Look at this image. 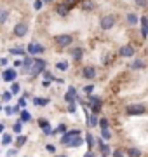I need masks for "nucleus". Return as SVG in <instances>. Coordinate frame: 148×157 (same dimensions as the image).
Returning a JSON list of instances; mask_svg holds the SVG:
<instances>
[{"label": "nucleus", "instance_id": "nucleus-1", "mask_svg": "<svg viewBox=\"0 0 148 157\" xmlns=\"http://www.w3.org/2000/svg\"><path fill=\"white\" fill-rule=\"evenodd\" d=\"M115 16H112V14H106V16L101 17V21H99V26H101V30H105V32H108V30H112L115 26Z\"/></svg>", "mask_w": 148, "mask_h": 157}, {"label": "nucleus", "instance_id": "nucleus-2", "mask_svg": "<svg viewBox=\"0 0 148 157\" xmlns=\"http://www.w3.org/2000/svg\"><path fill=\"white\" fill-rule=\"evenodd\" d=\"M125 112L129 113V115H141V113L146 112V107L141 105V103H134V105H129V107L125 108Z\"/></svg>", "mask_w": 148, "mask_h": 157}, {"label": "nucleus", "instance_id": "nucleus-3", "mask_svg": "<svg viewBox=\"0 0 148 157\" xmlns=\"http://www.w3.org/2000/svg\"><path fill=\"white\" fill-rule=\"evenodd\" d=\"M54 40H56V44L59 45V47H68V45L73 42V37L68 35V33H61V35H57Z\"/></svg>", "mask_w": 148, "mask_h": 157}, {"label": "nucleus", "instance_id": "nucleus-4", "mask_svg": "<svg viewBox=\"0 0 148 157\" xmlns=\"http://www.w3.org/2000/svg\"><path fill=\"white\" fill-rule=\"evenodd\" d=\"M12 33L16 35V37H24V35L28 33V23H17L14 25V30H12Z\"/></svg>", "mask_w": 148, "mask_h": 157}, {"label": "nucleus", "instance_id": "nucleus-5", "mask_svg": "<svg viewBox=\"0 0 148 157\" xmlns=\"http://www.w3.org/2000/svg\"><path fill=\"white\" fill-rule=\"evenodd\" d=\"M119 52H120V56H124V58H131V56H134V47H132L131 44L122 45Z\"/></svg>", "mask_w": 148, "mask_h": 157}, {"label": "nucleus", "instance_id": "nucleus-6", "mask_svg": "<svg viewBox=\"0 0 148 157\" xmlns=\"http://www.w3.org/2000/svg\"><path fill=\"white\" fill-rule=\"evenodd\" d=\"M28 52L30 54H42L44 52V45L37 44V42H31V44H28Z\"/></svg>", "mask_w": 148, "mask_h": 157}, {"label": "nucleus", "instance_id": "nucleus-7", "mask_svg": "<svg viewBox=\"0 0 148 157\" xmlns=\"http://www.w3.org/2000/svg\"><path fill=\"white\" fill-rule=\"evenodd\" d=\"M44 67H46V61H42V59H35L33 67H31V70H30V73H31V75H37L40 70H44Z\"/></svg>", "mask_w": 148, "mask_h": 157}, {"label": "nucleus", "instance_id": "nucleus-8", "mask_svg": "<svg viewBox=\"0 0 148 157\" xmlns=\"http://www.w3.org/2000/svg\"><path fill=\"white\" fill-rule=\"evenodd\" d=\"M79 135H80L79 129H72V131H68V133H65V135H63L61 143H63V145H66V143H68V141L72 140V138H73V136H79Z\"/></svg>", "mask_w": 148, "mask_h": 157}, {"label": "nucleus", "instance_id": "nucleus-9", "mask_svg": "<svg viewBox=\"0 0 148 157\" xmlns=\"http://www.w3.org/2000/svg\"><path fill=\"white\" fill-rule=\"evenodd\" d=\"M91 103H92L91 108H92V112H94V113H98L99 110H101V101L98 100L96 96H91Z\"/></svg>", "mask_w": 148, "mask_h": 157}, {"label": "nucleus", "instance_id": "nucleus-10", "mask_svg": "<svg viewBox=\"0 0 148 157\" xmlns=\"http://www.w3.org/2000/svg\"><path fill=\"white\" fill-rule=\"evenodd\" d=\"M56 11H57L59 16H66L68 11H70V6H68V4H59V6L56 7Z\"/></svg>", "mask_w": 148, "mask_h": 157}, {"label": "nucleus", "instance_id": "nucleus-11", "mask_svg": "<svg viewBox=\"0 0 148 157\" xmlns=\"http://www.w3.org/2000/svg\"><path fill=\"white\" fill-rule=\"evenodd\" d=\"M82 75H84L86 78H94L96 70H94V67H86V68H84V72H82Z\"/></svg>", "mask_w": 148, "mask_h": 157}, {"label": "nucleus", "instance_id": "nucleus-12", "mask_svg": "<svg viewBox=\"0 0 148 157\" xmlns=\"http://www.w3.org/2000/svg\"><path fill=\"white\" fill-rule=\"evenodd\" d=\"M14 78H16V70H6V72H4V80H7V82H12V80H14Z\"/></svg>", "mask_w": 148, "mask_h": 157}, {"label": "nucleus", "instance_id": "nucleus-13", "mask_svg": "<svg viewBox=\"0 0 148 157\" xmlns=\"http://www.w3.org/2000/svg\"><path fill=\"white\" fill-rule=\"evenodd\" d=\"M141 35H143V39H146V35H148V17H141Z\"/></svg>", "mask_w": 148, "mask_h": 157}, {"label": "nucleus", "instance_id": "nucleus-14", "mask_svg": "<svg viewBox=\"0 0 148 157\" xmlns=\"http://www.w3.org/2000/svg\"><path fill=\"white\" fill-rule=\"evenodd\" d=\"M125 21H127V25H138V16L132 14V12H129V14L125 16Z\"/></svg>", "mask_w": 148, "mask_h": 157}, {"label": "nucleus", "instance_id": "nucleus-15", "mask_svg": "<svg viewBox=\"0 0 148 157\" xmlns=\"http://www.w3.org/2000/svg\"><path fill=\"white\" fill-rule=\"evenodd\" d=\"M82 54H84V51L80 49V47H75V49L72 51V56H73V59H77V61L82 58Z\"/></svg>", "mask_w": 148, "mask_h": 157}, {"label": "nucleus", "instance_id": "nucleus-16", "mask_svg": "<svg viewBox=\"0 0 148 157\" xmlns=\"http://www.w3.org/2000/svg\"><path fill=\"white\" fill-rule=\"evenodd\" d=\"M131 67L134 68V70H141V68H145V61H143V59H134Z\"/></svg>", "mask_w": 148, "mask_h": 157}, {"label": "nucleus", "instance_id": "nucleus-17", "mask_svg": "<svg viewBox=\"0 0 148 157\" xmlns=\"http://www.w3.org/2000/svg\"><path fill=\"white\" fill-rule=\"evenodd\" d=\"M9 17V11L7 9H0V25H4Z\"/></svg>", "mask_w": 148, "mask_h": 157}, {"label": "nucleus", "instance_id": "nucleus-18", "mask_svg": "<svg viewBox=\"0 0 148 157\" xmlns=\"http://www.w3.org/2000/svg\"><path fill=\"white\" fill-rule=\"evenodd\" d=\"M75 98H77V94H75V89H73V87H70L68 93H66V96H65V100H66V101H73Z\"/></svg>", "mask_w": 148, "mask_h": 157}, {"label": "nucleus", "instance_id": "nucleus-19", "mask_svg": "<svg viewBox=\"0 0 148 157\" xmlns=\"http://www.w3.org/2000/svg\"><path fill=\"white\" fill-rule=\"evenodd\" d=\"M33 61L35 59H31V58H26L23 61V65H24V72H30L31 70V67H33Z\"/></svg>", "mask_w": 148, "mask_h": 157}, {"label": "nucleus", "instance_id": "nucleus-20", "mask_svg": "<svg viewBox=\"0 0 148 157\" xmlns=\"http://www.w3.org/2000/svg\"><path fill=\"white\" fill-rule=\"evenodd\" d=\"M127 155L129 157H141V150L139 148H129L127 150Z\"/></svg>", "mask_w": 148, "mask_h": 157}, {"label": "nucleus", "instance_id": "nucleus-21", "mask_svg": "<svg viewBox=\"0 0 148 157\" xmlns=\"http://www.w3.org/2000/svg\"><path fill=\"white\" fill-rule=\"evenodd\" d=\"M82 9H84V11H92V9H94V2H92V0H86V2L82 4Z\"/></svg>", "mask_w": 148, "mask_h": 157}, {"label": "nucleus", "instance_id": "nucleus-22", "mask_svg": "<svg viewBox=\"0 0 148 157\" xmlns=\"http://www.w3.org/2000/svg\"><path fill=\"white\" fill-rule=\"evenodd\" d=\"M80 143H82V138H80V136H77V138H73V140H70L66 145H70V147H79Z\"/></svg>", "mask_w": 148, "mask_h": 157}, {"label": "nucleus", "instance_id": "nucleus-23", "mask_svg": "<svg viewBox=\"0 0 148 157\" xmlns=\"http://www.w3.org/2000/svg\"><path fill=\"white\" fill-rule=\"evenodd\" d=\"M56 68L57 70H61V72H66V70H68V63L66 61H59V63H56Z\"/></svg>", "mask_w": 148, "mask_h": 157}, {"label": "nucleus", "instance_id": "nucleus-24", "mask_svg": "<svg viewBox=\"0 0 148 157\" xmlns=\"http://www.w3.org/2000/svg\"><path fill=\"white\" fill-rule=\"evenodd\" d=\"M39 126L44 129V131H46V129H51L49 128V121H47V119H39Z\"/></svg>", "mask_w": 148, "mask_h": 157}, {"label": "nucleus", "instance_id": "nucleus-25", "mask_svg": "<svg viewBox=\"0 0 148 157\" xmlns=\"http://www.w3.org/2000/svg\"><path fill=\"white\" fill-rule=\"evenodd\" d=\"M87 121H89V126H91V128H96V126H98V117H96V115H89Z\"/></svg>", "mask_w": 148, "mask_h": 157}, {"label": "nucleus", "instance_id": "nucleus-26", "mask_svg": "<svg viewBox=\"0 0 148 157\" xmlns=\"http://www.w3.org/2000/svg\"><path fill=\"white\" fill-rule=\"evenodd\" d=\"M30 121H31V115H30L26 110H24V112H21V122H30Z\"/></svg>", "mask_w": 148, "mask_h": 157}, {"label": "nucleus", "instance_id": "nucleus-27", "mask_svg": "<svg viewBox=\"0 0 148 157\" xmlns=\"http://www.w3.org/2000/svg\"><path fill=\"white\" fill-rule=\"evenodd\" d=\"M9 52L11 54H24V49H21V47H12Z\"/></svg>", "mask_w": 148, "mask_h": 157}, {"label": "nucleus", "instance_id": "nucleus-28", "mask_svg": "<svg viewBox=\"0 0 148 157\" xmlns=\"http://www.w3.org/2000/svg\"><path fill=\"white\" fill-rule=\"evenodd\" d=\"M11 93H12V94H17V93H19V84L12 82V86H11Z\"/></svg>", "mask_w": 148, "mask_h": 157}, {"label": "nucleus", "instance_id": "nucleus-29", "mask_svg": "<svg viewBox=\"0 0 148 157\" xmlns=\"http://www.w3.org/2000/svg\"><path fill=\"white\" fill-rule=\"evenodd\" d=\"M101 133H103V138H105V140H110V138H112V135H110V131H108V128H105V129H101Z\"/></svg>", "mask_w": 148, "mask_h": 157}, {"label": "nucleus", "instance_id": "nucleus-30", "mask_svg": "<svg viewBox=\"0 0 148 157\" xmlns=\"http://www.w3.org/2000/svg\"><path fill=\"white\" fill-rule=\"evenodd\" d=\"M99 147H101V150H103V154H105V155H108V154H110V148L105 145L103 141H99Z\"/></svg>", "mask_w": 148, "mask_h": 157}, {"label": "nucleus", "instance_id": "nucleus-31", "mask_svg": "<svg viewBox=\"0 0 148 157\" xmlns=\"http://www.w3.org/2000/svg\"><path fill=\"white\" fill-rule=\"evenodd\" d=\"M16 112H17L16 107H14V108H12V107H6V113H7V115H12V113H16Z\"/></svg>", "mask_w": 148, "mask_h": 157}, {"label": "nucleus", "instance_id": "nucleus-32", "mask_svg": "<svg viewBox=\"0 0 148 157\" xmlns=\"http://www.w3.org/2000/svg\"><path fill=\"white\" fill-rule=\"evenodd\" d=\"M134 4H136V6H139V7H146L148 0H134Z\"/></svg>", "mask_w": 148, "mask_h": 157}, {"label": "nucleus", "instance_id": "nucleus-33", "mask_svg": "<svg viewBox=\"0 0 148 157\" xmlns=\"http://www.w3.org/2000/svg\"><path fill=\"white\" fill-rule=\"evenodd\" d=\"M33 103H35V105H47L49 100H39V98H37V100H33Z\"/></svg>", "mask_w": 148, "mask_h": 157}, {"label": "nucleus", "instance_id": "nucleus-34", "mask_svg": "<svg viewBox=\"0 0 148 157\" xmlns=\"http://www.w3.org/2000/svg\"><path fill=\"white\" fill-rule=\"evenodd\" d=\"M2 141H4L6 145H9V143L12 141V136H11V135H4V140H2Z\"/></svg>", "mask_w": 148, "mask_h": 157}, {"label": "nucleus", "instance_id": "nucleus-35", "mask_svg": "<svg viewBox=\"0 0 148 157\" xmlns=\"http://www.w3.org/2000/svg\"><path fill=\"white\" fill-rule=\"evenodd\" d=\"M99 126H101V129L108 128V121H106V119H101V121H99Z\"/></svg>", "mask_w": 148, "mask_h": 157}, {"label": "nucleus", "instance_id": "nucleus-36", "mask_svg": "<svg viewBox=\"0 0 148 157\" xmlns=\"http://www.w3.org/2000/svg\"><path fill=\"white\" fill-rule=\"evenodd\" d=\"M24 141H26V136H19V138H17V147H21Z\"/></svg>", "mask_w": 148, "mask_h": 157}, {"label": "nucleus", "instance_id": "nucleus-37", "mask_svg": "<svg viewBox=\"0 0 148 157\" xmlns=\"http://www.w3.org/2000/svg\"><path fill=\"white\" fill-rule=\"evenodd\" d=\"M21 126H23V122H21V121H19L17 124H14V131H16V133H19V131H21Z\"/></svg>", "mask_w": 148, "mask_h": 157}, {"label": "nucleus", "instance_id": "nucleus-38", "mask_svg": "<svg viewBox=\"0 0 148 157\" xmlns=\"http://www.w3.org/2000/svg\"><path fill=\"white\" fill-rule=\"evenodd\" d=\"M68 103H70L68 110H70V112H72V113H73V112H75V100H73V101H68Z\"/></svg>", "mask_w": 148, "mask_h": 157}, {"label": "nucleus", "instance_id": "nucleus-39", "mask_svg": "<svg viewBox=\"0 0 148 157\" xmlns=\"http://www.w3.org/2000/svg\"><path fill=\"white\" fill-rule=\"evenodd\" d=\"M87 143H89V147H92V143H94V138H92V135H87Z\"/></svg>", "mask_w": 148, "mask_h": 157}, {"label": "nucleus", "instance_id": "nucleus-40", "mask_svg": "<svg viewBox=\"0 0 148 157\" xmlns=\"http://www.w3.org/2000/svg\"><path fill=\"white\" fill-rule=\"evenodd\" d=\"M33 7H35V9H37V11H39L40 7H42V0H35V4H33Z\"/></svg>", "mask_w": 148, "mask_h": 157}, {"label": "nucleus", "instance_id": "nucleus-41", "mask_svg": "<svg viewBox=\"0 0 148 157\" xmlns=\"http://www.w3.org/2000/svg\"><path fill=\"white\" fill-rule=\"evenodd\" d=\"M46 148H47V152H51V154H54V152H56V147H54V145H47Z\"/></svg>", "mask_w": 148, "mask_h": 157}, {"label": "nucleus", "instance_id": "nucleus-42", "mask_svg": "<svg viewBox=\"0 0 148 157\" xmlns=\"http://www.w3.org/2000/svg\"><path fill=\"white\" fill-rule=\"evenodd\" d=\"M11 94H12V93H4V100H11Z\"/></svg>", "mask_w": 148, "mask_h": 157}, {"label": "nucleus", "instance_id": "nucleus-43", "mask_svg": "<svg viewBox=\"0 0 148 157\" xmlns=\"http://www.w3.org/2000/svg\"><path fill=\"white\" fill-rule=\"evenodd\" d=\"M7 155H9V157H12V155H16V150H9V152H7Z\"/></svg>", "mask_w": 148, "mask_h": 157}, {"label": "nucleus", "instance_id": "nucleus-44", "mask_svg": "<svg viewBox=\"0 0 148 157\" xmlns=\"http://www.w3.org/2000/svg\"><path fill=\"white\" fill-rule=\"evenodd\" d=\"M92 89H94L92 86H87V87H86V93H92Z\"/></svg>", "mask_w": 148, "mask_h": 157}, {"label": "nucleus", "instance_id": "nucleus-45", "mask_svg": "<svg viewBox=\"0 0 148 157\" xmlns=\"http://www.w3.org/2000/svg\"><path fill=\"white\" fill-rule=\"evenodd\" d=\"M86 157H94V154H92V152H87V154H86Z\"/></svg>", "mask_w": 148, "mask_h": 157}, {"label": "nucleus", "instance_id": "nucleus-46", "mask_svg": "<svg viewBox=\"0 0 148 157\" xmlns=\"http://www.w3.org/2000/svg\"><path fill=\"white\" fill-rule=\"evenodd\" d=\"M2 131H4V124H0V133H2Z\"/></svg>", "mask_w": 148, "mask_h": 157}, {"label": "nucleus", "instance_id": "nucleus-47", "mask_svg": "<svg viewBox=\"0 0 148 157\" xmlns=\"http://www.w3.org/2000/svg\"><path fill=\"white\" fill-rule=\"evenodd\" d=\"M46 2H51V0H46Z\"/></svg>", "mask_w": 148, "mask_h": 157}, {"label": "nucleus", "instance_id": "nucleus-48", "mask_svg": "<svg viewBox=\"0 0 148 157\" xmlns=\"http://www.w3.org/2000/svg\"><path fill=\"white\" fill-rule=\"evenodd\" d=\"M0 110H2V107H0Z\"/></svg>", "mask_w": 148, "mask_h": 157}, {"label": "nucleus", "instance_id": "nucleus-49", "mask_svg": "<svg viewBox=\"0 0 148 157\" xmlns=\"http://www.w3.org/2000/svg\"><path fill=\"white\" fill-rule=\"evenodd\" d=\"M61 157H65V155H61Z\"/></svg>", "mask_w": 148, "mask_h": 157}]
</instances>
